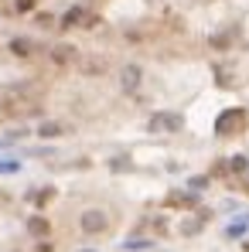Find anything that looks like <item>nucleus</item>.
I'll list each match as a JSON object with an SVG mask.
<instances>
[{
  "instance_id": "13",
  "label": "nucleus",
  "mask_w": 249,
  "mask_h": 252,
  "mask_svg": "<svg viewBox=\"0 0 249 252\" xmlns=\"http://www.w3.org/2000/svg\"><path fill=\"white\" fill-rule=\"evenodd\" d=\"M150 242L147 239H137V242H123V249H147Z\"/></svg>"
},
{
  "instance_id": "12",
  "label": "nucleus",
  "mask_w": 249,
  "mask_h": 252,
  "mask_svg": "<svg viewBox=\"0 0 249 252\" xmlns=\"http://www.w3.org/2000/svg\"><path fill=\"white\" fill-rule=\"evenodd\" d=\"M198 228H201V222H184V225H181V232H184V235H195Z\"/></svg>"
},
{
  "instance_id": "7",
  "label": "nucleus",
  "mask_w": 249,
  "mask_h": 252,
  "mask_svg": "<svg viewBox=\"0 0 249 252\" xmlns=\"http://www.w3.org/2000/svg\"><path fill=\"white\" fill-rule=\"evenodd\" d=\"M27 232H31L34 239H45V235L51 232V225H48V218H41V215H31V218H27Z\"/></svg>"
},
{
  "instance_id": "15",
  "label": "nucleus",
  "mask_w": 249,
  "mask_h": 252,
  "mask_svg": "<svg viewBox=\"0 0 249 252\" xmlns=\"http://www.w3.org/2000/svg\"><path fill=\"white\" fill-rule=\"evenodd\" d=\"M17 167H21V164H17V160H7V164H0V174H14V171H17Z\"/></svg>"
},
{
  "instance_id": "11",
  "label": "nucleus",
  "mask_w": 249,
  "mask_h": 252,
  "mask_svg": "<svg viewBox=\"0 0 249 252\" xmlns=\"http://www.w3.org/2000/svg\"><path fill=\"white\" fill-rule=\"evenodd\" d=\"M246 167H249L246 157H232V160H229V171H232V174H243Z\"/></svg>"
},
{
  "instance_id": "9",
  "label": "nucleus",
  "mask_w": 249,
  "mask_h": 252,
  "mask_svg": "<svg viewBox=\"0 0 249 252\" xmlns=\"http://www.w3.org/2000/svg\"><path fill=\"white\" fill-rule=\"evenodd\" d=\"M10 51H14L17 58H27V55L34 51V45H31L27 38H14V41H10Z\"/></svg>"
},
{
  "instance_id": "1",
  "label": "nucleus",
  "mask_w": 249,
  "mask_h": 252,
  "mask_svg": "<svg viewBox=\"0 0 249 252\" xmlns=\"http://www.w3.org/2000/svg\"><path fill=\"white\" fill-rule=\"evenodd\" d=\"M0 113H3V116H27V113H38V99H34L27 89L7 92L3 102H0Z\"/></svg>"
},
{
  "instance_id": "8",
  "label": "nucleus",
  "mask_w": 249,
  "mask_h": 252,
  "mask_svg": "<svg viewBox=\"0 0 249 252\" xmlns=\"http://www.w3.org/2000/svg\"><path fill=\"white\" fill-rule=\"evenodd\" d=\"M82 21H89V17H85V10H82V7H72V10L62 17V27H79Z\"/></svg>"
},
{
  "instance_id": "16",
  "label": "nucleus",
  "mask_w": 249,
  "mask_h": 252,
  "mask_svg": "<svg viewBox=\"0 0 249 252\" xmlns=\"http://www.w3.org/2000/svg\"><path fill=\"white\" fill-rule=\"evenodd\" d=\"M85 72H106V62H85Z\"/></svg>"
},
{
  "instance_id": "18",
  "label": "nucleus",
  "mask_w": 249,
  "mask_h": 252,
  "mask_svg": "<svg viewBox=\"0 0 249 252\" xmlns=\"http://www.w3.org/2000/svg\"><path fill=\"white\" fill-rule=\"evenodd\" d=\"M246 249H249V242H246Z\"/></svg>"
},
{
  "instance_id": "4",
  "label": "nucleus",
  "mask_w": 249,
  "mask_h": 252,
  "mask_svg": "<svg viewBox=\"0 0 249 252\" xmlns=\"http://www.w3.org/2000/svg\"><path fill=\"white\" fill-rule=\"evenodd\" d=\"M48 55H51V62H55V65H69V62H75V48H72V45H55Z\"/></svg>"
},
{
  "instance_id": "2",
  "label": "nucleus",
  "mask_w": 249,
  "mask_h": 252,
  "mask_svg": "<svg viewBox=\"0 0 249 252\" xmlns=\"http://www.w3.org/2000/svg\"><path fill=\"white\" fill-rule=\"evenodd\" d=\"M79 225H82L85 235H102V232L109 228V218H106V211H99V208H89V211H82Z\"/></svg>"
},
{
  "instance_id": "6",
  "label": "nucleus",
  "mask_w": 249,
  "mask_h": 252,
  "mask_svg": "<svg viewBox=\"0 0 249 252\" xmlns=\"http://www.w3.org/2000/svg\"><path fill=\"white\" fill-rule=\"evenodd\" d=\"M140 75H144V72H140V65H126V68H123V78H120V82H123V89H126V92H133V89L140 85Z\"/></svg>"
},
{
  "instance_id": "17",
  "label": "nucleus",
  "mask_w": 249,
  "mask_h": 252,
  "mask_svg": "<svg viewBox=\"0 0 249 252\" xmlns=\"http://www.w3.org/2000/svg\"><path fill=\"white\" fill-rule=\"evenodd\" d=\"M38 252H55V246H48V242H41V246H38Z\"/></svg>"
},
{
  "instance_id": "10",
  "label": "nucleus",
  "mask_w": 249,
  "mask_h": 252,
  "mask_svg": "<svg viewBox=\"0 0 249 252\" xmlns=\"http://www.w3.org/2000/svg\"><path fill=\"white\" fill-rule=\"evenodd\" d=\"M62 133H65V126H62V123H41V129H38L41 140H55V136H62Z\"/></svg>"
},
{
  "instance_id": "3",
  "label": "nucleus",
  "mask_w": 249,
  "mask_h": 252,
  "mask_svg": "<svg viewBox=\"0 0 249 252\" xmlns=\"http://www.w3.org/2000/svg\"><path fill=\"white\" fill-rule=\"evenodd\" d=\"M181 129V116L177 113H157L150 120V133H177Z\"/></svg>"
},
{
  "instance_id": "14",
  "label": "nucleus",
  "mask_w": 249,
  "mask_h": 252,
  "mask_svg": "<svg viewBox=\"0 0 249 252\" xmlns=\"http://www.w3.org/2000/svg\"><path fill=\"white\" fill-rule=\"evenodd\" d=\"M27 10H34V0H17V14H27Z\"/></svg>"
},
{
  "instance_id": "5",
  "label": "nucleus",
  "mask_w": 249,
  "mask_h": 252,
  "mask_svg": "<svg viewBox=\"0 0 249 252\" xmlns=\"http://www.w3.org/2000/svg\"><path fill=\"white\" fill-rule=\"evenodd\" d=\"M239 120H243V113H239V109H229V113H222V116H219V123H215V133H219V136H229V126L239 123Z\"/></svg>"
}]
</instances>
